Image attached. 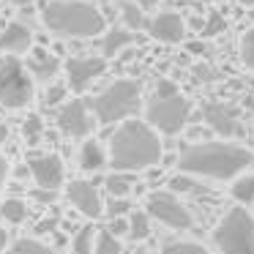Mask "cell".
<instances>
[{"mask_svg":"<svg viewBox=\"0 0 254 254\" xmlns=\"http://www.w3.org/2000/svg\"><path fill=\"white\" fill-rule=\"evenodd\" d=\"M96 126V118L90 115L88 101L82 99H71L61 107L58 112V128H61L66 137H88Z\"/></svg>","mask_w":254,"mask_h":254,"instance_id":"cell-9","label":"cell"},{"mask_svg":"<svg viewBox=\"0 0 254 254\" xmlns=\"http://www.w3.org/2000/svg\"><path fill=\"white\" fill-rule=\"evenodd\" d=\"M189 50H191V52H208V47H205L202 41H191V44H189Z\"/></svg>","mask_w":254,"mask_h":254,"instance_id":"cell-40","label":"cell"},{"mask_svg":"<svg viewBox=\"0 0 254 254\" xmlns=\"http://www.w3.org/2000/svg\"><path fill=\"white\" fill-rule=\"evenodd\" d=\"M139 104H142V90H139L137 79H115L96 99H90L88 107L93 110L96 123L112 126V123H123L134 118Z\"/></svg>","mask_w":254,"mask_h":254,"instance_id":"cell-4","label":"cell"},{"mask_svg":"<svg viewBox=\"0 0 254 254\" xmlns=\"http://www.w3.org/2000/svg\"><path fill=\"white\" fill-rule=\"evenodd\" d=\"M11 3H14V6H19V8H22V6H33L36 0H11Z\"/></svg>","mask_w":254,"mask_h":254,"instance_id":"cell-44","label":"cell"},{"mask_svg":"<svg viewBox=\"0 0 254 254\" xmlns=\"http://www.w3.org/2000/svg\"><path fill=\"white\" fill-rule=\"evenodd\" d=\"M189 118H191V101L186 96L175 93V96H153L145 107V123L153 128L156 134H167V137H175L186 128Z\"/></svg>","mask_w":254,"mask_h":254,"instance_id":"cell-6","label":"cell"},{"mask_svg":"<svg viewBox=\"0 0 254 254\" xmlns=\"http://www.w3.org/2000/svg\"><path fill=\"white\" fill-rule=\"evenodd\" d=\"M3 254H52V249L36 238H19V241L8 243Z\"/></svg>","mask_w":254,"mask_h":254,"instance_id":"cell-23","label":"cell"},{"mask_svg":"<svg viewBox=\"0 0 254 254\" xmlns=\"http://www.w3.org/2000/svg\"><path fill=\"white\" fill-rule=\"evenodd\" d=\"M161 156H164V145H161L159 134L145 121L128 118L110 137L107 164L115 172H139L156 167Z\"/></svg>","mask_w":254,"mask_h":254,"instance_id":"cell-2","label":"cell"},{"mask_svg":"<svg viewBox=\"0 0 254 254\" xmlns=\"http://www.w3.org/2000/svg\"><path fill=\"white\" fill-rule=\"evenodd\" d=\"M202 118L208 128H213L221 137H241L243 134L241 123H238V110L232 104H205Z\"/></svg>","mask_w":254,"mask_h":254,"instance_id":"cell-14","label":"cell"},{"mask_svg":"<svg viewBox=\"0 0 254 254\" xmlns=\"http://www.w3.org/2000/svg\"><path fill=\"white\" fill-rule=\"evenodd\" d=\"M6 246H8V230H3V227H0V254L6 252Z\"/></svg>","mask_w":254,"mask_h":254,"instance_id":"cell-39","label":"cell"},{"mask_svg":"<svg viewBox=\"0 0 254 254\" xmlns=\"http://www.w3.org/2000/svg\"><path fill=\"white\" fill-rule=\"evenodd\" d=\"M107 230H110L115 238L126 235V232H128V219H126V216H118V219H112V221H110V227H107Z\"/></svg>","mask_w":254,"mask_h":254,"instance_id":"cell-34","label":"cell"},{"mask_svg":"<svg viewBox=\"0 0 254 254\" xmlns=\"http://www.w3.org/2000/svg\"><path fill=\"white\" fill-rule=\"evenodd\" d=\"M121 238H115L110 230H99L96 232V241H93V254H121Z\"/></svg>","mask_w":254,"mask_h":254,"instance_id":"cell-24","label":"cell"},{"mask_svg":"<svg viewBox=\"0 0 254 254\" xmlns=\"http://www.w3.org/2000/svg\"><path fill=\"white\" fill-rule=\"evenodd\" d=\"M14 175H17V178H28L30 172H28V167H17V170H14Z\"/></svg>","mask_w":254,"mask_h":254,"instance_id":"cell-43","label":"cell"},{"mask_svg":"<svg viewBox=\"0 0 254 254\" xmlns=\"http://www.w3.org/2000/svg\"><path fill=\"white\" fill-rule=\"evenodd\" d=\"M145 30H148V36L156 41L181 44V41L186 39V19L178 11H161V14H156L153 19L145 22Z\"/></svg>","mask_w":254,"mask_h":254,"instance_id":"cell-12","label":"cell"},{"mask_svg":"<svg viewBox=\"0 0 254 254\" xmlns=\"http://www.w3.org/2000/svg\"><path fill=\"white\" fill-rule=\"evenodd\" d=\"M164 254H210V252L197 241H170L164 246Z\"/></svg>","mask_w":254,"mask_h":254,"instance_id":"cell-27","label":"cell"},{"mask_svg":"<svg viewBox=\"0 0 254 254\" xmlns=\"http://www.w3.org/2000/svg\"><path fill=\"white\" fill-rule=\"evenodd\" d=\"M104 186H107V191H110V197H126L134 189V181L128 178V172H115V175H110L104 181Z\"/></svg>","mask_w":254,"mask_h":254,"instance_id":"cell-26","label":"cell"},{"mask_svg":"<svg viewBox=\"0 0 254 254\" xmlns=\"http://www.w3.org/2000/svg\"><path fill=\"white\" fill-rule=\"evenodd\" d=\"M145 213H148L150 219H156L159 224L170 227V230H191L194 227V219H191V213H189V208L178 199V194H172V191L148 194Z\"/></svg>","mask_w":254,"mask_h":254,"instance_id":"cell-8","label":"cell"},{"mask_svg":"<svg viewBox=\"0 0 254 254\" xmlns=\"http://www.w3.org/2000/svg\"><path fill=\"white\" fill-rule=\"evenodd\" d=\"M55 224H58L55 219H50V221H41V224H39V230H36V232H55Z\"/></svg>","mask_w":254,"mask_h":254,"instance_id":"cell-37","label":"cell"},{"mask_svg":"<svg viewBox=\"0 0 254 254\" xmlns=\"http://www.w3.org/2000/svg\"><path fill=\"white\" fill-rule=\"evenodd\" d=\"M128 210H131V202L126 197H110V202H104V213H110V219L126 216Z\"/></svg>","mask_w":254,"mask_h":254,"instance_id":"cell-31","label":"cell"},{"mask_svg":"<svg viewBox=\"0 0 254 254\" xmlns=\"http://www.w3.org/2000/svg\"><path fill=\"white\" fill-rule=\"evenodd\" d=\"M128 238H131L134 243L145 241V238L150 235V216L145 213V210H134L131 216H128Z\"/></svg>","mask_w":254,"mask_h":254,"instance_id":"cell-21","label":"cell"},{"mask_svg":"<svg viewBox=\"0 0 254 254\" xmlns=\"http://www.w3.org/2000/svg\"><path fill=\"white\" fill-rule=\"evenodd\" d=\"M134 3H137L142 11H153V8L159 6V0H134Z\"/></svg>","mask_w":254,"mask_h":254,"instance_id":"cell-36","label":"cell"},{"mask_svg":"<svg viewBox=\"0 0 254 254\" xmlns=\"http://www.w3.org/2000/svg\"><path fill=\"white\" fill-rule=\"evenodd\" d=\"M6 139H8V126L6 123H0V145L6 142Z\"/></svg>","mask_w":254,"mask_h":254,"instance_id":"cell-42","label":"cell"},{"mask_svg":"<svg viewBox=\"0 0 254 254\" xmlns=\"http://www.w3.org/2000/svg\"><path fill=\"white\" fill-rule=\"evenodd\" d=\"M30 197L39 199V202H44V205H50L52 199H55V191H50V189H33V191H30Z\"/></svg>","mask_w":254,"mask_h":254,"instance_id":"cell-35","label":"cell"},{"mask_svg":"<svg viewBox=\"0 0 254 254\" xmlns=\"http://www.w3.org/2000/svg\"><path fill=\"white\" fill-rule=\"evenodd\" d=\"M139 36L134 33V30H110V33L104 36V41H101V52H104V61L107 58H118L126 47L137 44Z\"/></svg>","mask_w":254,"mask_h":254,"instance_id":"cell-18","label":"cell"},{"mask_svg":"<svg viewBox=\"0 0 254 254\" xmlns=\"http://www.w3.org/2000/svg\"><path fill=\"white\" fill-rule=\"evenodd\" d=\"M0 216L8 221V224H22L28 219V202L19 197H6L0 202Z\"/></svg>","mask_w":254,"mask_h":254,"instance_id":"cell-19","label":"cell"},{"mask_svg":"<svg viewBox=\"0 0 254 254\" xmlns=\"http://www.w3.org/2000/svg\"><path fill=\"white\" fill-rule=\"evenodd\" d=\"M241 61H243L246 68L254 71V28L241 36Z\"/></svg>","mask_w":254,"mask_h":254,"instance_id":"cell-29","label":"cell"},{"mask_svg":"<svg viewBox=\"0 0 254 254\" xmlns=\"http://www.w3.org/2000/svg\"><path fill=\"white\" fill-rule=\"evenodd\" d=\"M66 93H68V88L66 85H52L50 90H47V104H61L63 99H66Z\"/></svg>","mask_w":254,"mask_h":254,"instance_id":"cell-32","label":"cell"},{"mask_svg":"<svg viewBox=\"0 0 254 254\" xmlns=\"http://www.w3.org/2000/svg\"><path fill=\"white\" fill-rule=\"evenodd\" d=\"M28 172L33 175L36 186L50 189V191H58V189L63 186V178H66L63 161H61V156H55V153L33 156V159L28 161Z\"/></svg>","mask_w":254,"mask_h":254,"instance_id":"cell-11","label":"cell"},{"mask_svg":"<svg viewBox=\"0 0 254 254\" xmlns=\"http://www.w3.org/2000/svg\"><path fill=\"white\" fill-rule=\"evenodd\" d=\"M41 22L52 33L71 39H93L107 28L104 14L85 0H50L41 6Z\"/></svg>","mask_w":254,"mask_h":254,"instance_id":"cell-3","label":"cell"},{"mask_svg":"<svg viewBox=\"0 0 254 254\" xmlns=\"http://www.w3.org/2000/svg\"><path fill=\"white\" fill-rule=\"evenodd\" d=\"M25 68H28V74L33 79L50 82V79L58 77V71H61V58L52 55L44 47H36V50H30V58H28V63H25Z\"/></svg>","mask_w":254,"mask_h":254,"instance_id":"cell-15","label":"cell"},{"mask_svg":"<svg viewBox=\"0 0 254 254\" xmlns=\"http://www.w3.org/2000/svg\"><path fill=\"white\" fill-rule=\"evenodd\" d=\"M178 170L191 178L208 181H232L254 164V153L235 142H194L178 156Z\"/></svg>","mask_w":254,"mask_h":254,"instance_id":"cell-1","label":"cell"},{"mask_svg":"<svg viewBox=\"0 0 254 254\" xmlns=\"http://www.w3.org/2000/svg\"><path fill=\"white\" fill-rule=\"evenodd\" d=\"M66 197H68V202H71L82 216H88V219H99V216L104 213V199H101L99 189L90 181H74L71 186L66 189Z\"/></svg>","mask_w":254,"mask_h":254,"instance_id":"cell-13","label":"cell"},{"mask_svg":"<svg viewBox=\"0 0 254 254\" xmlns=\"http://www.w3.org/2000/svg\"><path fill=\"white\" fill-rule=\"evenodd\" d=\"M79 167L85 172H99L107 167V150L99 139H85L79 148Z\"/></svg>","mask_w":254,"mask_h":254,"instance_id":"cell-17","label":"cell"},{"mask_svg":"<svg viewBox=\"0 0 254 254\" xmlns=\"http://www.w3.org/2000/svg\"><path fill=\"white\" fill-rule=\"evenodd\" d=\"M219 254H254V216L243 205L230 208L213 230Z\"/></svg>","mask_w":254,"mask_h":254,"instance_id":"cell-5","label":"cell"},{"mask_svg":"<svg viewBox=\"0 0 254 254\" xmlns=\"http://www.w3.org/2000/svg\"><path fill=\"white\" fill-rule=\"evenodd\" d=\"M85 3H88V0H85Z\"/></svg>","mask_w":254,"mask_h":254,"instance_id":"cell-46","label":"cell"},{"mask_svg":"<svg viewBox=\"0 0 254 254\" xmlns=\"http://www.w3.org/2000/svg\"><path fill=\"white\" fill-rule=\"evenodd\" d=\"M6 175H8V164H6V159L0 156V189H3V183H6Z\"/></svg>","mask_w":254,"mask_h":254,"instance_id":"cell-38","label":"cell"},{"mask_svg":"<svg viewBox=\"0 0 254 254\" xmlns=\"http://www.w3.org/2000/svg\"><path fill=\"white\" fill-rule=\"evenodd\" d=\"M33 101V77L17 55L0 58V104L8 110H22Z\"/></svg>","mask_w":254,"mask_h":254,"instance_id":"cell-7","label":"cell"},{"mask_svg":"<svg viewBox=\"0 0 254 254\" xmlns=\"http://www.w3.org/2000/svg\"><path fill=\"white\" fill-rule=\"evenodd\" d=\"M93 241H96V230H93V224L79 227L77 235H74V241H71L74 254H93Z\"/></svg>","mask_w":254,"mask_h":254,"instance_id":"cell-25","label":"cell"},{"mask_svg":"<svg viewBox=\"0 0 254 254\" xmlns=\"http://www.w3.org/2000/svg\"><path fill=\"white\" fill-rule=\"evenodd\" d=\"M175 93H178V85L172 82V79H159V82H156V93L153 96L164 99V96H175Z\"/></svg>","mask_w":254,"mask_h":254,"instance_id":"cell-33","label":"cell"},{"mask_svg":"<svg viewBox=\"0 0 254 254\" xmlns=\"http://www.w3.org/2000/svg\"><path fill=\"white\" fill-rule=\"evenodd\" d=\"M33 47V33H30L28 25L22 22H11L0 30V50L6 55H22Z\"/></svg>","mask_w":254,"mask_h":254,"instance_id":"cell-16","label":"cell"},{"mask_svg":"<svg viewBox=\"0 0 254 254\" xmlns=\"http://www.w3.org/2000/svg\"><path fill=\"white\" fill-rule=\"evenodd\" d=\"M197 189V181H194L191 175H186V172H181V175L170 178V191L172 194H189Z\"/></svg>","mask_w":254,"mask_h":254,"instance_id":"cell-30","label":"cell"},{"mask_svg":"<svg viewBox=\"0 0 254 254\" xmlns=\"http://www.w3.org/2000/svg\"><path fill=\"white\" fill-rule=\"evenodd\" d=\"M41 131H44V121L39 115H28V121L22 123V134L28 139V145H36L41 139Z\"/></svg>","mask_w":254,"mask_h":254,"instance_id":"cell-28","label":"cell"},{"mask_svg":"<svg viewBox=\"0 0 254 254\" xmlns=\"http://www.w3.org/2000/svg\"><path fill=\"white\" fill-rule=\"evenodd\" d=\"M238 3H241V6H246V8H252V6H254V0H238Z\"/></svg>","mask_w":254,"mask_h":254,"instance_id":"cell-45","label":"cell"},{"mask_svg":"<svg viewBox=\"0 0 254 254\" xmlns=\"http://www.w3.org/2000/svg\"><path fill=\"white\" fill-rule=\"evenodd\" d=\"M107 71V61L99 55H77V58H68L66 61V77H68V85L71 90L82 93L96 77Z\"/></svg>","mask_w":254,"mask_h":254,"instance_id":"cell-10","label":"cell"},{"mask_svg":"<svg viewBox=\"0 0 254 254\" xmlns=\"http://www.w3.org/2000/svg\"><path fill=\"white\" fill-rule=\"evenodd\" d=\"M232 197H235V202L238 205H252L254 202V175H238V178H232Z\"/></svg>","mask_w":254,"mask_h":254,"instance_id":"cell-20","label":"cell"},{"mask_svg":"<svg viewBox=\"0 0 254 254\" xmlns=\"http://www.w3.org/2000/svg\"><path fill=\"white\" fill-rule=\"evenodd\" d=\"M121 14H123V22L128 25V30H134V33H139V30H145V11L134 3V0H123L121 3Z\"/></svg>","mask_w":254,"mask_h":254,"instance_id":"cell-22","label":"cell"},{"mask_svg":"<svg viewBox=\"0 0 254 254\" xmlns=\"http://www.w3.org/2000/svg\"><path fill=\"white\" fill-rule=\"evenodd\" d=\"M189 137H191V139H199V137H205V128H199V126L189 128Z\"/></svg>","mask_w":254,"mask_h":254,"instance_id":"cell-41","label":"cell"}]
</instances>
